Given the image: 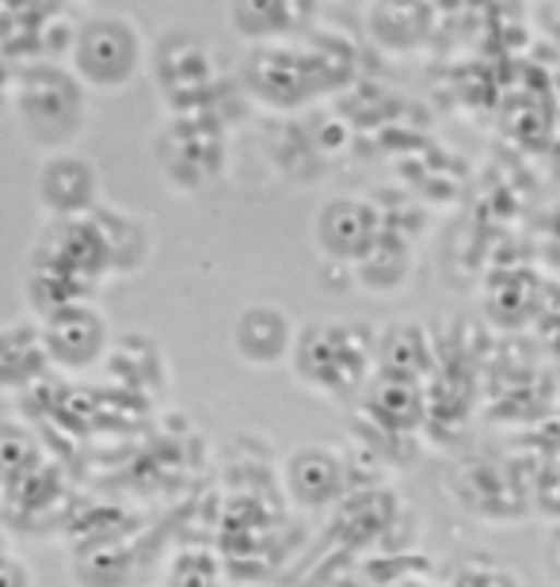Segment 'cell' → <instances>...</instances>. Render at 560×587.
I'll use <instances>...</instances> for the list:
<instances>
[{
  "instance_id": "22",
  "label": "cell",
  "mask_w": 560,
  "mask_h": 587,
  "mask_svg": "<svg viewBox=\"0 0 560 587\" xmlns=\"http://www.w3.org/2000/svg\"><path fill=\"white\" fill-rule=\"evenodd\" d=\"M12 81H15V65L0 53V111L12 107Z\"/></svg>"
},
{
  "instance_id": "11",
  "label": "cell",
  "mask_w": 560,
  "mask_h": 587,
  "mask_svg": "<svg viewBox=\"0 0 560 587\" xmlns=\"http://www.w3.org/2000/svg\"><path fill=\"white\" fill-rule=\"evenodd\" d=\"M298 339V324L275 301H252L233 321V355L252 370L286 367Z\"/></svg>"
},
{
  "instance_id": "20",
  "label": "cell",
  "mask_w": 560,
  "mask_h": 587,
  "mask_svg": "<svg viewBox=\"0 0 560 587\" xmlns=\"http://www.w3.org/2000/svg\"><path fill=\"white\" fill-rule=\"evenodd\" d=\"M0 587H38L31 561L20 558V553H12L8 561H0Z\"/></svg>"
},
{
  "instance_id": "18",
  "label": "cell",
  "mask_w": 560,
  "mask_h": 587,
  "mask_svg": "<svg viewBox=\"0 0 560 587\" xmlns=\"http://www.w3.org/2000/svg\"><path fill=\"white\" fill-rule=\"evenodd\" d=\"M46 446L38 439V431L23 420L4 416L0 420V496L12 489H20L27 477H35L46 466Z\"/></svg>"
},
{
  "instance_id": "21",
  "label": "cell",
  "mask_w": 560,
  "mask_h": 587,
  "mask_svg": "<svg viewBox=\"0 0 560 587\" xmlns=\"http://www.w3.org/2000/svg\"><path fill=\"white\" fill-rule=\"evenodd\" d=\"M534 20H538V27L546 31L549 38L557 43V50H560V4H541V8H534Z\"/></svg>"
},
{
  "instance_id": "15",
  "label": "cell",
  "mask_w": 560,
  "mask_h": 587,
  "mask_svg": "<svg viewBox=\"0 0 560 587\" xmlns=\"http://www.w3.org/2000/svg\"><path fill=\"white\" fill-rule=\"evenodd\" d=\"M313 8L306 4H290V0H248V4H229L225 8V20L237 31L240 38H248L252 46H275V43H290L294 35L309 27L313 20Z\"/></svg>"
},
{
  "instance_id": "6",
  "label": "cell",
  "mask_w": 560,
  "mask_h": 587,
  "mask_svg": "<svg viewBox=\"0 0 560 587\" xmlns=\"http://www.w3.org/2000/svg\"><path fill=\"white\" fill-rule=\"evenodd\" d=\"M248 96L271 111H294L324 88V53L309 43L252 46L240 69Z\"/></svg>"
},
{
  "instance_id": "8",
  "label": "cell",
  "mask_w": 560,
  "mask_h": 587,
  "mask_svg": "<svg viewBox=\"0 0 560 587\" xmlns=\"http://www.w3.org/2000/svg\"><path fill=\"white\" fill-rule=\"evenodd\" d=\"M38 328H43V344L53 370H73L76 374V370L99 367L115 347V332L96 301H76V306L38 321Z\"/></svg>"
},
{
  "instance_id": "16",
  "label": "cell",
  "mask_w": 560,
  "mask_h": 587,
  "mask_svg": "<svg viewBox=\"0 0 560 587\" xmlns=\"http://www.w3.org/2000/svg\"><path fill=\"white\" fill-rule=\"evenodd\" d=\"M412 272H416V252L404 237H396L393 229H385L373 252L355 267V283L362 290L373 294V298H396L404 287L412 283Z\"/></svg>"
},
{
  "instance_id": "12",
  "label": "cell",
  "mask_w": 560,
  "mask_h": 587,
  "mask_svg": "<svg viewBox=\"0 0 560 587\" xmlns=\"http://www.w3.org/2000/svg\"><path fill=\"white\" fill-rule=\"evenodd\" d=\"M427 390L424 382H408V378L393 374H373L367 393L359 397V420L381 435H401L416 439V431L427 420Z\"/></svg>"
},
{
  "instance_id": "4",
  "label": "cell",
  "mask_w": 560,
  "mask_h": 587,
  "mask_svg": "<svg viewBox=\"0 0 560 587\" xmlns=\"http://www.w3.org/2000/svg\"><path fill=\"white\" fill-rule=\"evenodd\" d=\"M150 81L172 115L214 111L210 99L217 92V61L206 38L187 27H168L150 46Z\"/></svg>"
},
{
  "instance_id": "5",
  "label": "cell",
  "mask_w": 560,
  "mask_h": 587,
  "mask_svg": "<svg viewBox=\"0 0 560 587\" xmlns=\"http://www.w3.org/2000/svg\"><path fill=\"white\" fill-rule=\"evenodd\" d=\"M153 149H157V165L172 188L202 191L222 180L225 160H229V137L214 111L172 115Z\"/></svg>"
},
{
  "instance_id": "2",
  "label": "cell",
  "mask_w": 560,
  "mask_h": 587,
  "mask_svg": "<svg viewBox=\"0 0 560 587\" xmlns=\"http://www.w3.org/2000/svg\"><path fill=\"white\" fill-rule=\"evenodd\" d=\"M12 111L20 134L46 157L69 153L88 127V88L69 61H27L15 65Z\"/></svg>"
},
{
  "instance_id": "7",
  "label": "cell",
  "mask_w": 560,
  "mask_h": 587,
  "mask_svg": "<svg viewBox=\"0 0 560 587\" xmlns=\"http://www.w3.org/2000/svg\"><path fill=\"white\" fill-rule=\"evenodd\" d=\"M385 214L367 195H332L313 218V244L332 264L359 267L385 237Z\"/></svg>"
},
{
  "instance_id": "19",
  "label": "cell",
  "mask_w": 560,
  "mask_h": 587,
  "mask_svg": "<svg viewBox=\"0 0 560 587\" xmlns=\"http://www.w3.org/2000/svg\"><path fill=\"white\" fill-rule=\"evenodd\" d=\"M165 587H225V568L206 546H183L168 558Z\"/></svg>"
},
{
  "instance_id": "23",
  "label": "cell",
  "mask_w": 560,
  "mask_h": 587,
  "mask_svg": "<svg viewBox=\"0 0 560 587\" xmlns=\"http://www.w3.org/2000/svg\"><path fill=\"white\" fill-rule=\"evenodd\" d=\"M8 558H12V535H8L4 519H0V561H8Z\"/></svg>"
},
{
  "instance_id": "3",
  "label": "cell",
  "mask_w": 560,
  "mask_h": 587,
  "mask_svg": "<svg viewBox=\"0 0 560 587\" xmlns=\"http://www.w3.org/2000/svg\"><path fill=\"white\" fill-rule=\"evenodd\" d=\"M69 69L88 92H122L150 69V46L130 15L84 12Z\"/></svg>"
},
{
  "instance_id": "10",
  "label": "cell",
  "mask_w": 560,
  "mask_h": 587,
  "mask_svg": "<svg viewBox=\"0 0 560 587\" xmlns=\"http://www.w3.org/2000/svg\"><path fill=\"white\" fill-rule=\"evenodd\" d=\"M278 481L294 507L324 512L347 492V458L329 443H301L278 466Z\"/></svg>"
},
{
  "instance_id": "14",
  "label": "cell",
  "mask_w": 560,
  "mask_h": 587,
  "mask_svg": "<svg viewBox=\"0 0 560 587\" xmlns=\"http://www.w3.org/2000/svg\"><path fill=\"white\" fill-rule=\"evenodd\" d=\"M53 370L35 316L0 324V393H23Z\"/></svg>"
},
{
  "instance_id": "17",
  "label": "cell",
  "mask_w": 560,
  "mask_h": 587,
  "mask_svg": "<svg viewBox=\"0 0 560 587\" xmlns=\"http://www.w3.org/2000/svg\"><path fill=\"white\" fill-rule=\"evenodd\" d=\"M92 218H96L99 233H104V241H107L115 275H134L138 267L150 260V226H145L134 211L104 203Z\"/></svg>"
},
{
  "instance_id": "9",
  "label": "cell",
  "mask_w": 560,
  "mask_h": 587,
  "mask_svg": "<svg viewBox=\"0 0 560 587\" xmlns=\"http://www.w3.org/2000/svg\"><path fill=\"white\" fill-rule=\"evenodd\" d=\"M35 199L43 206L46 221H76L88 218L104 206L99 195V172L88 157L76 149L43 157L35 176Z\"/></svg>"
},
{
  "instance_id": "13",
  "label": "cell",
  "mask_w": 560,
  "mask_h": 587,
  "mask_svg": "<svg viewBox=\"0 0 560 587\" xmlns=\"http://www.w3.org/2000/svg\"><path fill=\"white\" fill-rule=\"evenodd\" d=\"M373 359H378V374L408 378V382H427L439 367L431 328L424 321H412V316H396V321L381 324L378 336H373Z\"/></svg>"
},
{
  "instance_id": "1",
  "label": "cell",
  "mask_w": 560,
  "mask_h": 587,
  "mask_svg": "<svg viewBox=\"0 0 560 587\" xmlns=\"http://www.w3.org/2000/svg\"><path fill=\"white\" fill-rule=\"evenodd\" d=\"M373 336L378 332L359 321L313 316L298 324V339L286 367L306 393L332 405H347V400H359L378 374Z\"/></svg>"
}]
</instances>
